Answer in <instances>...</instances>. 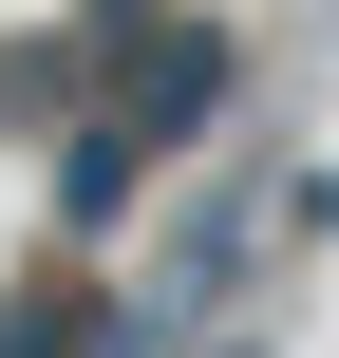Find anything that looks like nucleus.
Here are the masks:
<instances>
[{"mask_svg":"<svg viewBox=\"0 0 339 358\" xmlns=\"http://www.w3.org/2000/svg\"><path fill=\"white\" fill-rule=\"evenodd\" d=\"M226 113H245V38H226V19H170V38L132 57V94H113V132H132L151 170H170L189 132H226Z\"/></svg>","mask_w":339,"mask_h":358,"instance_id":"f257e3e1","label":"nucleus"},{"mask_svg":"<svg viewBox=\"0 0 339 358\" xmlns=\"http://www.w3.org/2000/svg\"><path fill=\"white\" fill-rule=\"evenodd\" d=\"M0 358H132V302H94L75 264H38V283L0 302Z\"/></svg>","mask_w":339,"mask_h":358,"instance_id":"f03ea898","label":"nucleus"},{"mask_svg":"<svg viewBox=\"0 0 339 358\" xmlns=\"http://www.w3.org/2000/svg\"><path fill=\"white\" fill-rule=\"evenodd\" d=\"M132 189H151V151H132L113 113H75V132H57V227L94 245V227H132Z\"/></svg>","mask_w":339,"mask_h":358,"instance_id":"7ed1b4c3","label":"nucleus"}]
</instances>
